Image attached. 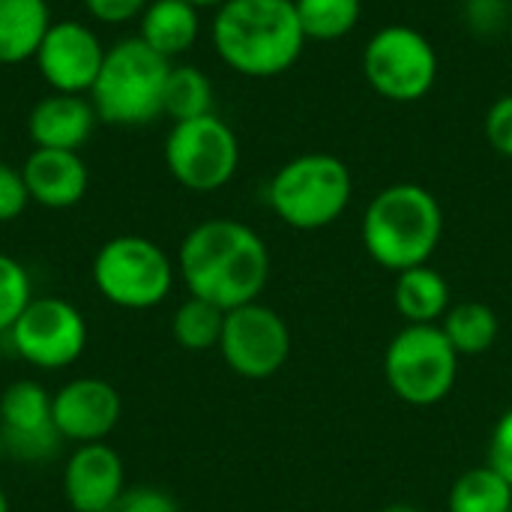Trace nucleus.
I'll return each mask as SVG.
<instances>
[{
	"label": "nucleus",
	"instance_id": "22",
	"mask_svg": "<svg viewBox=\"0 0 512 512\" xmlns=\"http://www.w3.org/2000/svg\"><path fill=\"white\" fill-rule=\"evenodd\" d=\"M512 486L492 468L465 471L450 489V512H510Z\"/></svg>",
	"mask_w": 512,
	"mask_h": 512
},
{
	"label": "nucleus",
	"instance_id": "6",
	"mask_svg": "<svg viewBox=\"0 0 512 512\" xmlns=\"http://www.w3.org/2000/svg\"><path fill=\"white\" fill-rule=\"evenodd\" d=\"M93 285L117 309L144 312L159 306L174 285V261L165 249L138 234H120L99 246Z\"/></svg>",
	"mask_w": 512,
	"mask_h": 512
},
{
	"label": "nucleus",
	"instance_id": "24",
	"mask_svg": "<svg viewBox=\"0 0 512 512\" xmlns=\"http://www.w3.org/2000/svg\"><path fill=\"white\" fill-rule=\"evenodd\" d=\"M162 111L174 123L213 114V84H210V78L198 66H171L168 81H165Z\"/></svg>",
	"mask_w": 512,
	"mask_h": 512
},
{
	"label": "nucleus",
	"instance_id": "21",
	"mask_svg": "<svg viewBox=\"0 0 512 512\" xmlns=\"http://www.w3.org/2000/svg\"><path fill=\"white\" fill-rule=\"evenodd\" d=\"M444 336L456 348L459 357H477L486 354L498 339V315L480 300H465L453 309H447L441 321Z\"/></svg>",
	"mask_w": 512,
	"mask_h": 512
},
{
	"label": "nucleus",
	"instance_id": "4",
	"mask_svg": "<svg viewBox=\"0 0 512 512\" xmlns=\"http://www.w3.org/2000/svg\"><path fill=\"white\" fill-rule=\"evenodd\" d=\"M171 60L156 54L138 36L105 51L102 69L90 90L96 117L111 126H147L162 117L165 81Z\"/></svg>",
	"mask_w": 512,
	"mask_h": 512
},
{
	"label": "nucleus",
	"instance_id": "34",
	"mask_svg": "<svg viewBox=\"0 0 512 512\" xmlns=\"http://www.w3.org/2000/svg\"><path fill=\"white\" fill-rule=\"evenodd\" d=\"M0 512H9V501H6V492H3V486H0Z\"/></svg>",
	"mask_w": 512,
	"mask_h": 512
},
{
	"label": "nucleus",
	"instance_id": "25",
	"mask_svg": "<svg viewBox=\"0 0 512 512\" xmlns=\"http://www.w3.org/2000/svg\"><path fill=\"white\" fill-rule=\"evenodd\" d=\"M222 327H225V309H219L201 297H189L186 303H180L171 318V333H174L177 345L186 351L219 348Z\"/></svg>",
	"mask_w": 512,
	"mask_h": 512
},
{
	"label": "nucleus",
	"instance_id": "12",
	"mask_svg": "<svg viewBox=\"0 0 512 512\" xmlns=\"http://www.w3.org/2000/svg\"><path fill=\"white\" fill-rule=\"evenodd\" d=\"M36 69L54 93H90L105 60V48L84 21H51L39 51Z\"/></svg>",
	"mask_w": 512,
	"mask_h": 512
},
{
	"label": "nucleus",
	"instance_id": "28",
	"mask_svg": "<svg viewBox=\"0 0 512 512\" xmlns=\"http://www.w3.org/2000/svg\"><path fill=\"white\" fill-rule=\"evenodd\" d=\"M108 512H180V507L168 492L156 486H135L126 489Z\"/></svg>",
	"mask_w": 512,
	"mask_h": 512
},
{
	"label": "nucleus",
	"instance_id": "18",
	"mask_svg": "<svg viewBox=\"0 0 512 512\" xmlns=\"http://www.w3.org/2000/svg\"><path fill=\"white\" fill-rule=\"evenodd\" d=\"M201 33L198 6L186 0H150L138 18V39L165 60L186 54Z\"/></svg>",
	"mask_w": 512,
	"mask_h": 512
},
{
	"label": "nucleus",
	"instance_id": "9",
	"mask_svg": "<svg viewBox=\"0 0 512 512\" xmlns=\"http://www.w3.org/2000/svg\"><path fill=\"white\" fill-rule=\"evenodd\" d=\"M162 153L168 174L189 192H216L228 186L240 165V141L216 114L174 123Z\"/></svg>",
	"mask_w": 512,
	"mask_h": 512
},
{
	"label": "nucleus",
	"instance_id": "5",
	"mask_svg": "<svg viewBox=\"0 0 512 512\" xmlns=\"http://www.w3.org/2000/svg\"><path fill=\"white\" fill-rule=\"evenodd\" d=\"M354 180L333 153H303L288 159L267 186L270 210L297 231L333 225L351 204Z\"/></svg>",
	"mask_w": 512,
	"mask_h": 512
},
{
	"label": "nucleus",
	"instance_id": "13",
	"mask_svg": "<svg viewBox=\"0 0 512 512\" xmlns=\"http://www.w3.org/2000/svg\"><path fill=\"white\" fill-rule=\"evenodd\" d=\"M0 432L6 453L24 462L51 459L60 447V432L51 414V396L42 384L21 378L0 396Z\"/></svg>",
	"mask_w": 512,
	"mask_h": 512
},
{
	"label": "nucleus",
	"instance_id": "3",
	"mask_svg": "<svg viewBox=\"0 0 512 512\" xmlns=\"http://www.w3.org/2000/svg\"><path fill=\"white\" fill-rule=\"evenodd\" d=\"M441 237V201L420 183H393L381 189L363 213V246L375 264L393 273L429 264Z\"/></svg>",
	"mask_w": 512,
	"mask_h": 512
},
{
	"label": "nucleus",
	"instance_id": "20",
	"mask_svg": "<svg viewBox=\"0 0 512 512\" xmlns=\"http://www.w3.org/2000/svg\"><path fill=\"white\" fill-rule=\"evenodd\" d=\"M393 303L408 324H435L450 309V285L435 267L420 264L396 273Z\"/></svg>",
	"mask_w": 512,
	"mask_h": 512
},
{
	"label": "nucleus",
	"instance_id": "30",
	"mask_svg": "<svg viewBox=\"0 0 512 512\" xmlns=\"http://www.w3.org/2000/svg\"><path fill=\"white\" fill-rule=\"evenodd\" d=\"M489 465L512 486V408L501 414L489 438Z\"/></svg>",
	"mask_w": 512,
	"mask_h": 512
},
{
	"label": "nucleus",
	"instance_id": "33",
	"mask_svg": "<svg viewBox=\"0 0 512 512\" xmlns=\"http://www.w3.org/2000/svg\"><path fill=\"white\" fill-rule=\"evenodd\" d=\"M186 3H192V6H198V9H207V6H222L225 0H186Z\"/></svg>",
	"mask_w": 512,
	"mask_h": 512
},
{
	"label": "nucleus",
	"instance_id": "29",
	"mask_svg": "<svg viewBox=\"0 0 512 512\" xmlns=\"http://www.w3.org/2000/svg\"><path fill=\"white\" fill-rule=\"evenodd\" d=\"M27 204H30V195H27L21 171H15L12 165L0 162V222L18 219Z\"/></svg>",
	"mask_w": 512,
	"mask_h": 512
},
{
	"label": "nucleus",
	"instance_id": "11",
	"mask_svg": "<svg viewBox=\"0 0 512 512\" xmlns=\"http://www.w3.org/2000/svg\"><path fill=\"white\" fill-rule=\"evenodd\" d=\"M219 351L234 375L264 381L288 363L291 330L279 312L255 300L225 312Z\"/></svg>",
	"mask_w": 512,
	"mask_h": 512
},
{
	"label": "nucleus",
	"instance_id": "27",
	"mask_svg": "<svg viewBox=\"0 0 512 512\" xmlns=\"http://www.w3.org/2000/svg\"><path fill=\"white\" fill-rule=\"evenodd\" d=\"M483 132H486V141L495 153L512 159V93L498 96L489 105L486 120H483Z\"/></svg>",
	"mask_w": 512,
	"mask_h": 512
},
{
	"label": "nucleus",
	"instance_id": "15",
	"mask_svg": "<svg viewBox=\"0 0 512 512\" xmlns=\"http://www.w3.org/2000/svg\"><path fill=\"white\" fill-rule=\"evenodd\" d=\"M123 486V459L105 441L78 444L63 468V495L75 512H108Z\"/></svg>",
	"mask_w": 512,
	"mask_h": 512
},
{
	"label": "nucleus",
	"instance_id": "35",
	"mask_svg": "<svg viewBox=\"0 0 512 512\" xmlns=\"http://www.w3.org/2000/svg\"><path fill=\"white\" fill-rule=\"evenodd\" d=\"M6 453V444H3V432H0V456Z\"/></svg>",
	"mask_w": 512,
	"mask_h": 512
},
{
	"label": "nucleus",
	"instance_id": "36",
	"mask_svg": "<svg viewBox=\"0 0 512 512\" xmlns=\"http://www.w3.org/2000/svg\"><path fill=\"white\" fill-rule=\"evenodd\" d=\"M465 3H486V0H465Z\"/></svg>",
	"mask_w": 512,
	"mask_h": 512
},
{
	"label": "nucleus",
	"instance_id": "23",
	"mask_svg": "<svg viewBox=\"0 0 512 512\" xmlns=\"http://www.w3.org/2000/svg\"><path fill=\"white\" fill-rule=\"evenodd\" d=\"M306 42H336L348 36L363 15V0H294Z\"/></svg>",
	"mask_w": 512,
	"mask_h": 512
},
{
	"label": "nucleus",
	"instance_id": "14",
	"mask_svg": "<svg viewBox=\"0 0 512 512\" xmlns=\"http://www.w3.org/2000/svg\"><path fill=\"white\" fill-rule=\"evenodd\" d=\"M120 393L102 378H75L51 396L54 426L63 441H105L120 423Z\"/></svg>",
	"mask_w": 512,
	"mask_h": 512
},
{
	"label": "nucleus",
	"instance_id": "2",
	"mask_svg": "<svg viewBox=\"0 0 512 512\" xmlns=\"http://www.w3.org/2000/svg\"><path fill=\"white\" fill-rule=\"evenodd\" d=\"M210 36L219 60L246 78H276L306 48L294 0H225Z\"/></svg>",
	"mask_w": 512,
	"mask_h": 512
},
{
	"label": "nucleus",
	"instance_id": "17",
	"mask_svg": "<svg viewBox=\"0 0 512 512\" xmlns=\"http://www.w3.org/2000/svg\"><path fill=\"white\" fill-rule=\"evenodd\" d=\"M96 108L90 99L78 93H51L42 96L30 117H27V135L33 147L45 150H81L96 126Z\"/></svg>",
	"mask_w": 512,
	"mask_h": 512
},
{
	"label": "nucleus",
	"instance_id": "19",
	"mask_svg": "<svg viewBox=\"0 0 512 512\" xmlns=\"http://www.w3.org/2000/svg\"><path fill=\"white\" fill-rule=\"evenodd\" d=\"M48 27L45 0H0V66L33 60Z\"/></svg>",
	"mask_w": 512,
	"mask_h": 512
},
{
	"label": "nucleus",
	"instance_id": "31",
	"mask_svg": "<svg viewBox=\"0 0 512 512\" xmlns=\"http://www.w3.org/2000/svg\"><path fill=\"white\" fill-rule=\"evenodd\" d=\"M81 3L102 24H129L141 18L150 0H81Z\"/></svg>",
	"mask_w": 512,
	"mask_h": 512
},
{
	"label": "nucleus",
	"instance_id": "26",
	"mask_svg": "<svg viewBox=\"0 0 512 512\" xmlns=\"http://www.w3.org/2000/svg\"><path fill=\"white\" fill-rule=\"evenodd\" d=\"M33 300V285L21 261L0 252V333H9L18 315Z\"/></svg>",
	"mask_w": 512,
	"mask_h": 512
},
{
	"label": "nucleus",
	"instance_id": "16",
	"mask_svg": "<svg viewBox=\"0 0 512 512\" xmlns=\"http://www.w3.org/2000/svg\"><path fill=\"white\" fill-rule=\"evenodd\" d=\"M21 177L30 201L48 210L75 207L87 195V183H90L87 165L78 156V150H45V147H36L27 156V162L21 165Z\"/></svg>",
	"mask_w": 512,
	"mask_h": 512
},
{
	"label": "nucleus",
	"instance_id": "1",
	"mask_svg": "<svg viewBox=\"0 0 512 512\" xmlns=\"http://www.w3.org/2000/svg\"><path fill=\"white\" fill-rule=\"evenodd\" d=\"M177 270L189 297H201L228 312L261 297L270 279V252L249 225L207 219L183 237Z\"/></svg>",
	"mask_w": 512,
	"mask_h": 512
},
{
	"label": "nucleus",
	"instance_id": "7",
	"mask_svg": "<svg viewBox=\"0 0 512 512\" xmlns=\"http://www.w3.org/2000/svg\"><path fill=\"white\" fill-rule=\"evenodd\" d=\"M459 372V354L441 324H408L384 354V378L390 390L417 408L438 405L450 396Z\"/></svg>",
	"mask_w": 512,
	"mask_h": 512
},
{
	"label": "nucleus",
	"instance_id": "8",
	"mask_svg": "<svg viewBox=\"0 0 512 512\" xmlns=\"http://www.w3.org/2000/svg\"><path fill=\"white\" fill-rule=\"evenodd\" d=\"M363 75L387 102H420L438 81V51L417 27L387 24L363 48Z\"/></svg>",
	"mask_w": 512,
	"mask_h": 512
},
{
	"label": "nucleus",
	"instance_id": "37",
	"mask_svg": "<svg viewBox=\"0 0 512 512\" xmlns=\"http://www.w3.org/2000/svg\"><path fill=\"white\" fill-rule=\"evenodd\" d=\"M510 24H512V12H510Z\"/></svg>",
	"mask_w": 512,
	"mask_h": 512
},
{
	"label": "nucleus",
	"instance_id": "32",
	"mask_svg": "<svg viewBox=\"0 0 512 512\" xmlns=\"http://www.w3.org/2000/svg\"><path fill=\"white\" fill-rule=\"evenodd\" d=\"M381 512H420L417 507H411V504H390V507H384Z\"/></svg>",
	"mask_w": 512,
	"mask_h": 512
},
{
	"label": "nucleus",
	"instance_id": "10",
	"mask_svg": "<svg viewBox=\"0 0 512 512\" xmlns=\"http://www.w3.org/2000/svg\"><path fill=\"white\" fill-rule=\"evenodd\" d=\"M15 354L36 369H66L87 345L84 315L60 297H33L9 330Z\"/></svg>",
	"mask_w": 512,
	"mask_h": 512
}]
</instances>
